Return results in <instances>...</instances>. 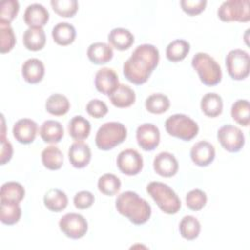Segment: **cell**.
<instances>
[{
    "mask_svg": "<svg viewBox=\"0 0 250 250\" xmlns=\"http://www.w3.org/2000/svg\"><path fill=\"white\" fill-rule=\"evenodd\" d=\"M159 62L158 49L151 44L139 45L123 64L125 78L136 85L147 81Z\"/></svg>",
    "mask_w": 250,
    "mask_h": 250,
    "instance_id": "6da1fadb",
    "label": "cell"
},
{
    "mask_svg": "<svg viewBox=\"0 0 250 250\" xmlns=\"http://www.w3.org/2000/svg\"><path fill=\"white\" fill-rule=\"evenodd\" d=\"M115 208L119 214L135 225L146 223L151 215V207L148 202L131 190L124 191L117 196Z\"/></svg>",
    "mask_w": 250,
    "mask_h": 250,
    "instance_id": "7a4b0ae2",
    "label": "cell"
},
{
    "mask_svg": "<svg viewBox=\"0 0 250 250\" xmlns=\"http://www.w3.org/2000/svg\"><path fill=\"white\" fill-rule=\"evenodd\" d=\"M146 191L162 212L172 215L180 210L181 200L168 185L161 182H150L146 187Z\"/></svg>",
    "mask_w": 250,
    "mask_h": 250,
    "instance_id": "3957f363",
    "label": "cell"
},
{
    "mask_svg": "<svg viewBox=\"0 0 250 250\" xmlns=\"http://www.w3.org/2000/svg\"><path fill=\"white\" fill-rule=\"evenodd\" d=\"M191 65L204 85L214 86L220 83L222 79L221 66L210 55L203 52L196 53L191 60Z\"/></svg>",
    "mask_w": 250,
    "mask_h": 250,
    "instance_id": "277c9868",
    "label": "cell"
},
{
    "mask_svg": "<svg viewBox=\"0 0 250 250\" xmlns=\"http://www.w3.org/2000/svg\"><path fill=\"white\" fill-rule=\"evenodd\" d=\"M127 137V129L120 122H106L97 131L95 142L98 148L109 150L120 145Z\"/></svg>",
    "mask_w": 250,
    "mask_h": 250,
    "instance_id": "5b68a950",
    "label": "cell"
},
{
    "mask_svg": "<svg viewBox=\"0 0 250 250\" xmlns=\"http://www.w3.org/2000/svg\"><path fill=\"white\" fill-rule=\"evenodd\" d=\"M165 129L170 136L183 141H190L198 133V125L189 116L177 113L169 116L165 121Z\"/></svg>",
    "mask_w": 250,
    "mask_h": 250,
    "instance_id": "8992f818",
    "label": "cell"
},
{
    "mask_svg": "<svg viewBox=\"0 0 250 250\" xmlns=\"http://www.w3.org/2000/svg\"><path fill=\"white\" fill-rule=\"evenodd\" d=\"M218 17L223 21L246 22L250 20L249 0H228L218 9Z\"/></svg>",
    "mask_w": 250,
    "mask_h": 250,
    "instance_id": "52a82bcc",
    "label": "cell"
},
{
    "mask_svg": "<svg viewBox=\"0 0 250 250\" xmlns=\"http://www.w3.org/2000/svg\"><path fill=\"white\" fill-rule=\"evenodd\" d=\"M226 66L232 79H245L249 74V54L241 49L229 51L226 57Z\"/></svg>",
    "mask_w": 250,
    "mask_h": 250,
    "instance_id": "ba28073f",
    "label": "cell"
},
{
    "mask_svg": "<svg viewBox=\"0 0 250 250\" xmlns=\"http://www.w3.org/2000/svg\"><path fill=\"white\" fill-rule=\"evenodd\" d=\"M59 227L65 236L72 239L83 237L88 230L86 219L77 213H67L63 215L59 222Z\"/></svg>",
    "mask_w": 250,
    "mask_h": 250,
    "instance_id": "9c48e42d",
    "label": "cell"
},
{
    "mask_svg": "<svg viewBox=\"0 0 250 250\" xmlns=\"http://www.w3.org/2000/svg\"><path fill=\"white\" fill-rule=\"evenodd\" d=\"M217 137L222 146L229 152L239 151L245 143L242 131L238 127L230 124L222 126L218 130Z\"/></svg>",
    "mask_w": 250,
    "mask_h": 250,
    "instance_id": "30bf717a",
    "label": "cell"
},
{
    "mask_svg": "<svg viewBox=\"0 0 250 250\" xmlns=\"http://www.w3.org/2000/svg\"><path fill=\"white\" fill-rule=\"evenodd\" d=\"M116 164L123 174L134 176L142 171L144 160L142 155L136 149L126 148L118 154Z\"/></svg>",
    "mask_w": 250,
    "mask_h": 250,
    "instance_id": "8fae6325",
    "label": "cell"
},
{
    "mask_svg": "<svg viewBox=\"0 0 250 250\" xmlns=\"http://www.w3.org/2000/svg\"><path fill=\"white\" fill-rule=\"evenodd\" d=\"M136 139L141 148L146 151L153 150L159 145V129L152 123H144L137 128Z\"/></svg>",
    "mask_w": 250,
    "mask_h": 250,
    "instance_id": "7c38bea8",
    "label": "cell"
},
{
    "mask_svg": "<svg viewBox=\"0 0 250 250\" xmlns=\"http://www.w3.org/2000/svg\"><path fill=\"white\" fill-rule=\"evenodd\" d=\"M118 85V76L113 69L103 67L97 71L95 75V86L100 93L109 96L115 91Z\"/></svg>",
    "mask_w": 250,
    "mask_h": 250,
    "instance_id": "4fadbf2b",
    "label": "cell"
},
{
    "mask_svg": "<svg viewBox=\"0 0 250 250\" xmlns=\"http://www.w3.org/2000/svg\"><path fill=\"white\" fill-rule=\"evenodd\" d=\"M37 124L29 118L18 120L13 126V135L21 144H30L34 141L37 134Z\"/></svg>",
    "mask_w": 250,
    "mask_h": 250,
    "instance_id": "5bb4252c",
    "label": "cell"
},
{
    "mask_svg": "<svg viewBox=\"0 0 250 250\" xmlns=\"http://www.w3.org/2000/svg\"><path fill=\"white\" fill-rule=\"evenodd\" d=\"M190 158L197 166H208L215 158V147L209 142L200 141L192 146L190 149Z\"/></svg>",
    "mask_w": 250,
    "mask_h": 250,
    "instance_id": "9a60e30c",
    "label": "cell"
},
{
    "mask_svg": "<svg viewBox=\"0 0 250 250\" xmlns=\"http://www.w3.org/2000/svg\"><path fill=\"white\" fill-rule=\"evenodd\" d=\"M153 169L161 177L169 178L176 175L179 169V163L172 153L162 151L154 157Z\"/></svg>",
    "mask_w": 250,
    "mask_h": 250,
    "instance_id": "2e32d148",
    "label": "cell"
},
{
    "mask_svg": "<svg viewBox=\"0 0 250 250\" xmlns=\"http://www.w3.org/2000/svg\"><path fill=\"white\" fill-rule=\"evenodd\" d=\"M68 159L75 168L87 166L91 160L90 146L82 141L74 142L68 148Z\"/></svg>",
    "mask_w": 250,
    "mask_h": 250,
    "instance_id": "e0dca14e",
    "label": "cell"
},
{
    "mask_svg": "<svg viewBox=\"0 0 250 250\" xmlns=\"http://www.w3.org/2000/svg\"><path fill=\"white\" fill-rule=\"evenodd\" d=\"M49 20L48 10L41 4L33 3L26 7L23 21L29 27H43Z\"/></svg>",
    "mask_w": 250,
    "mask_h": 250,
    "instance_id": "ac0fdd59",
    "label": "cell"
},
{
    "mask_svg": "<svg viewBox=\"0 0 250 250\" xmlns=\"http://www.w3.org/2000/svg\"><path fill=\"white\" fill-rule=\"evenodd\" d=\"M45 67L43 62L36 59L31 58L26 60L21 66V74L23 79L30 84H36L43 79Z\"/></svg>",
    "mask_w": 250,
    "mask_h": 250,
    "instance_id": "d6986e66",
    "label": "cell"
},
{
    "mask_svg": "<svg viewBox=\"0 0 250 250\" xmlns=\"http://www.w3.org/2000/svg\"><path fill=\"white\" fill-rule=\"evenodd\" d=\"M87 56L93 63L104 64L112 59L113 51L112 48L104 42H95L89 46Z\"/></svg>",
    "mask_w": 250,
    "mask_h": 250,
    "instance_id": "ffe728a7",
    "label": "cell"
},
{
    "mask_svg": "<svg viewBox=\"0 0 250 250\" xmlns=\"http://www.w3.org/2000/svg\"><path fill=\"white\" fill-rule=\"evenodd\" d=\"M63 127L56 120H46L42 123L39 129L41 139L48 144H57L63 137Z\"/></svg>",
    "mask_w": 250,
    "mask_h": 250,
    "instance_id": "44dd1931",
    "label": "cell"
},
{
    "mask_svg": "<svg viewBox=\"0 0 250 250\" xmlns=\"http://www.w3.org/2000/svg\"><path fill=\"white\" fill-rule=\"evenodd\" d=\"M111 104L116 107H128L132 105L136 101V94L129 86L125 84H119L118 87L109 96Z\"/></svg>",
    "mask_w": 250,
    "mask_h": 250,
    "instance_id": "7402d4cb",
    "label": "cell"
},
{
    "mask_svg": "<svg viewBox=\"0 0 250 250\" xmlns=\"http://www.w3.org/2000/svg\"><path fill=\"white\" fill-rule=\"evenodd\" d=\"M107 40L115 49L124 51L129 49L134 43V35L126 28L116 27L108 33Z\"/></svg>",
    "mask_w": 250,
    "mask_h": 250,
    "instance_id": "603a6c76",
    "label": "cell"
},
{
    "mask_svg": "<svg viewBox=\"0 0 250 250\" xmlns=\"http://www.w3.org/2000/svg\"><path fill=\"white\" fill-rule=\"evenodd\" d=\"M22 42L26 49L30 51H39L43 49L46 43V35L41 27H28L22 35Z\"/></svg>",
    "mask_w": 250,
    "mask_h": 250,
    "instance_id": "cb8c5ba5",
    "label": "cell"
},
{
    "mask_svg": "<svg viewBox=\"0 0 250 250\" xmlns=\"http://www.w3.org/2000/svg\"><path fill=\"white\" fill-rule=\"evenodd\" d=\"M75 36V28L68 22H59L52 29V37L54 41L61 46L71 44L74 41Z\"/></svg>",
    "mask_w": 250,
    "mask_h": 250,
    "instance_id": "d4e9b609",
    "label": "cell"
},
{
    "mask_svg": "<svg viewBox=\"0 0 250 250\" xmlns=\"http://www.w3.org/2000/svg\"><path fill=\"white\" fill-rule=\"evenodd\" d=\"M69 136L75 141H83L88 138L91 131L90 122L81 115H76L70 119L67 125Z\"/></svg>",
    "mask_w": 250,
    "mask_h": 250,
    "instance_id": "484cf974",
    "label": "cell"
},
{
    "mask_svg": "<svg viewBox=\"0 0 250 250\" xmlns=\"http://www.w3.org/2000/svg\"><path fill=\"white\" fill-rule=\"evenodd\" d=\"M44 205L52 212H61L67 206L66 194L58 188H50L44 195Z\"/></svg>",
    "mask_w": 250,
    "mask_h": 250,
    "instance_id": "4316f807",
    "label": "cell"
},
{
    "mask_svg": "<svg viewBox=\"0 0 250 250\" xmlns=\"http://www.w3.org/2000/svg\"><path fill=\"white\" fill-rule=\"evenodd\" d=\"M200 107L206 116L216 117L223 111V100L216 93H207L201 99Z\"/></svg>",
    "mask_w": 250,
    "mask_h": 250,
    "instance_id": "83f0119b",
    "label": "cell"
},
{
    "mask_svg": "<svg viewBox=\"0 0 250 250\" xmlns=\"http://www.w3.org/2000/svg\"><path fill=\"white\" fill-rule=\"evenodd\" d=\"M70 107V104L68 99L62 94H53L51 95L46 103H45V108L46 110L56 116H62L64 115Z\"/></svg>",
    "mask_w": 250,
    "mask_h": 250,
    "instance_id": "f1b7e54d",
    "label": "cell"
},
{
    "mask_svg": "<svg viewBox=\"0 0 250 250\" xmlns=\"http://www.w3.org/2000/svg\"><path fill=\"white\" fill-rule=\"evenodd\" d=\"M24 188L18 182H6L0 189V201H12L20 203L24 197Z\"/></svg>",
    "mask_w": 250,
    "mask_h": 250,
    "instance_id": "f546056e",
    "label": "cell"
},
{
    "mask_svg": "<svg viewBox=\"0 0 250 250\" xmlns=\"http://www.w3.org/2000/svg\"><path fill=\"white\" fill-rule=\"evenodd\" d=\"M43 165L49 170H58L63 164V154L59 147L50 146L45 147L41 153Z\"/></svg>",
    "mask_w": 250,
    "mask_h": 250,
    "instance_id": "4dcf8cb0",
    "label": "cell"
},
{
    "mask_svg": "<svg viewBox=\"0 0 250 250\" xmlns=\"http://www.w3.org/2000/svg\"><path fill=\"white\" fill-rule=\"evenodd\" d=\"M0 220L3 224L11 226L18 223L21 219V209L18 202L0 201Z\"/></svg>",
    "mask_w": 250,
    "mask_h": 250,
    "instance_id": "1f68e13d",
    "label": "cell"
},
{
    "mask_svg": "<svg viewBox=\"0 0 250 250\" xmlns=\"http://www.w3.org/2000/svg\"><path fill=\"white\" fill-rule=\"evenodd\" d=\"M189 43L183 39H176L170 42L166 48V58L173 62L184 60L189 53Z\"/></svg>",
    "mask_w": 250,
    "mask_h": 250,
    "instance_id": "d6a6232c",
    "label": "cell"
},
{
    "mask_svg": "<svg viewBox=\"0 0 250 250\" xmlns=\"http://www.w3.org/2000/svg\"><path fill=\"white\" fill-rule=\"evenodd\" d=\"M200 223L199 221L190 215L185 216L179 225V230L182 235L187 240H193L195 239L200 232Z\"/></svg>",
    "mask_w": 250,
    "mask_h": 250,
    "instance_id": "836d02e7",
    "label": "cell"
},
{
    "mask_svg": "<svg viewBox=\"0 0 250 250\" xmlns=\"http://www.w3.org/2000/svg\"><path fill=\"white\" fill-rule=\"evenodd\" d=\"M230 114L232 119L236 123L247 127L250 122L249 102L247 100H242V99L235 101L231 105Z\"/></svg>",
    "mask_w": 250,
    "mask_h": 250,
    "instance_id": "e575fe53",
    "label": "cell"
},
{
    "mask_svg": "<svg viewBox=\"0 0 250 250\" xmlns=\"http://www.w3.org/2000/svg\"><path fill=\"white\" fill-rule=\"evenodd\" d=\"M145 105L147 111L153 114H161L168 110L170 106V101L166 95L155 93L146 98Z\"/></svg>",
    "mask_w": 250,
    "mask_h": 250,
    "instance_id": "d590c367",
    "label": "cell"
},
{
    "mask_svg": "<svg viewBox=\"0 0 250 250\" xmlns=\"http://www.w3.org/2000/svg\"><path fill=\"white\" fill-rule=\"evenodd\" d=\"M121 187V182L118 177L113 174L106 173L101 176L98 180V188L99 190L108 196L116 194Z\"/></svg>",
    "mask_w": 250,
    "mask_h": 250,
    "instance_id": "8d00e7d4",
    "label": "cell"
},
{
    "mask_svg": "<svg viewBox=\"0 0 250 250\" xmlns=\"http://www.w3.org/2000/svg\"><path fill=\"white\" fill-rule=\"evenodd\" d=\"M16 44L14 30L10 23L0 21V52L2 54L10 52Z\"/></svg>",
    "mask_w": 250,
    "mask_h": 250,
    "instance_id": "74e56055",
    "label": "cell"
},
{
    "mask_svg": "<svg viewBox=\"0 0 250 250\" xmlns=\"http://www.w3.org/2000/svg\"><path fill=\"white\" fill-rule=\"evenodd\" d=\"M51 6L55 13L61 17H73L78 10V2L76 0H52Z\"/></svg>",
    "mask_w": 250,
    "mask_h": 250,
    "instance_id": "f35d334b",
    "label": "cell"
},
{
    "mask_svg": "<svg viewBox=\"0 0 250 250\" xmlns=\"http://www.w3.org/2000/svg\"><path fill=\"white\" fill-rule=\"evenodd\" d=\"M207 202L206 193L198 188L192 189L188 192L186 195V203L188 208L192 211H199L201 210Z\"/></svg>",
    "mask_w": 250,
    "mask_h": 250,
    "instance_id": "ab89813d",
    "label": "cell"
},
{
    "mask_svg": "<svg viewBox=\"0 0 250 250\" xmlns=\"http://www.w3.org/2000/svg\"><path fill=\"white\" fill-rule=\"evenodd\" d=\"M20 9L17 0H4L0 3V21L10 23L17 16Z\"/></svg>",
    "mask_w": 250,
    "mask_h": 250,
    "instance_id": "60d3db41",
    "label": "cell"
},
{
    "mask_svg": "<svg viewBox=\"0 0 250 250\" xmlns=\"http://www.w3.org/2000/svg\"><path fill=\"white\" fill-rule=\"evenodd\" d=\"M86 110L89 115H91L94 118H102L104 117L107 111V105L101 100L94 99L91 100L87 105H86Z\"/></svg>",
    "mask_w": 250,
    "mask_h": 250,
    "instance_id": "b9f144b4",
    "label": "cell"
},
{
    "mask_svg": "<svg viewBox=\"0 0 250 250\" xmlns=\"http://www.w3.org/2000/svg\"><path fill=\"white\" fill-rule=\"evenodd\" d=\"M181 7L185 13L189 16H195L201 13L207 4L206 0H182Z\"/></svg>",
    "mask_w": 250,
    "mask_h": 250,
    "instance_id": "7bdbcfd3",
    "label": "cell"
},
{
    "mask_svg": "<svg viewBox=\"0 0 250 250\" xmlns=\"http://www.w3.org/2000/svg\"><path fill=\"white\" fill-rule=\"evenodd\" d=\"M94 201H95V197H94L93 193L88 190H81V191L77 192L73 197L74 206L80 210L87 209V208L91 207L92 204L94 203Z\"/></svg>",
    "mask_w": 250,
    "mask_h": 250,
    "instance_id": "ee69618b",
    "label": "cell"
},
{
    "mask_svg": "<svg viewBox=\"0 0 250 250\" xmlns=\"http://www.w3.org/2000/svg\"><path fill=\"white\" fill-rule=\"evenodd\" d=\"M1 141V150H0V163L1 165H4L10 159L13 155V146L9 140L6 139V133H1L0 137Z\"/></svg>",
    "mask_w": 250,
    "mask_h": 250,
    "instance_id": "f6af8a7d",
    "label": "cell"
}]
</instances>
